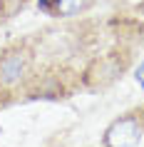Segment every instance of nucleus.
Instances as JSON below:
<instances>
[{
  "instance_id": "obj_1",
  "label": "nucleus",
  "mask_w": 144,
  "mask_h": 147,
  "mask_svg": "<svg viewBox=\"0 0 144 147\" xmlns=\"http://www.w3.org/2000/svg\"><path fill=\"white\" fill-rule=\"evenodd\" d=\"M142 140V127L137 117H122L114 120L104 132V145L107 147H134Z\"/></svg>"
},
{
  "instance_id": "obj_2",
  "label": "nucleus",
  "mask_w": 144,
  "mask_h": 147,
  "mask_svg": "<svg viewBox=\"0 0 144 147\" xmlns=\"http://www.w3.org/2000/svg\"><path fill=\"white\" fill-rule=\"evenodd\" d=\"M27 67V55L23 53H8L0 60V82L3 85H13L25 75Z\"/></svg>"
},
{
  "instance_id": "obj_3",
  "label": "nucleus",
  "mask_w": 144,
  "mask_h": 147,
  "mask_svg": "<svg viewBox=\"0 0 144 147\" xmlns=\"http://www.w3.org/2000/svg\"><path fill=\"white\" fill-rule=\"evenodd\" d=\"M87 5V0H57L55 3V13L57 15H75V13H80V10Z\"/></svg>"
},
{
  "instance_id": "obj_4",
  "label": "nucleus",
  "mask_w": 144,
  "mask_h": 147,
  "mask_svg": "<svg viewBox=\"0 0 144 147\" xmlns=\"http://www.w3.org/2000/svg\"><path fill=\"white\" fill-rule=\"evenodd\" d=\"M23 5H25V0H0V15L10 18V15H15Z\"/></svg>"
},
{
  "instance_id": "obj_5",
  "label": "nucleus",
  "mask_w": 144,
  "mask_h": 147,
  "mask_svg": "<svg viewBox=\"0 0 144 147\" xmlns=\"http://www.w3.org/2000/svg\"><path fill=\"white\" fill-rule=\"evenodd\" d=\"M137 82H139V87H144V62H139V67H137Z\"/></svg>"
}]
</instances>
